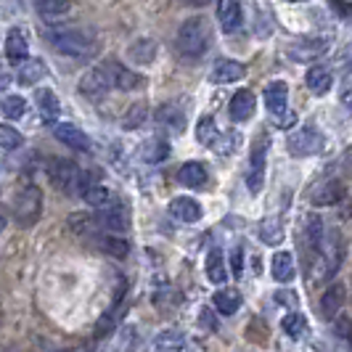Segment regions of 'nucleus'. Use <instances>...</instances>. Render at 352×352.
<instances>
[{
	"mask_svg": "<svg viewBox=\"0 0 352 352\" xmlns=\"http://www.w3.org/2000/svg\"><path fill=\"white\" fill-rule=\"evenodd\" d=\"M48 40L56 51L67 56H90L96 51V35L85 27H53Z\"/></svg>",
	"mask_w": 352,
	"mask_h": 352,
	"instance_id": "1",
	"label": "nucleus"
},
{
	"mask_svg": "<svg viewBox=\"0 0 352 352\" xmlns=\"http://www.w3.org/2000/svg\"><path fill=\"white\" fill-rule=\"evenodd\" d=\"M48 175H51L53 186L58 191H64L69 196H82L93 186L88 173H82L69 159H53L51 167H48Z\"/></svg>",
	"mask_w": 352,
	"mask_h": 352,
	"instance_id": "2",
	"label": "nucleus"
},
{
	"mask_svg": "<svg viewBox=\"0 0 352 352\" xmlns=\"http://www.w3.org/2000/svg\"><path fill=\"white\" fill-rule=\"evenodd\" d=\"M344 260V241H342V233L339 230H329L323 236V244L316 257V270H313V278L316 281H329L331 276H336V270L342 267Z\"/></svg>",
	"mask_w": 352,
	"mask_h": 352,
	"instance_id": "3",
	"label": "nucleus"
},
{
	"mask_svg": "<svg viewBox=\"0 0 352 352\" xmlns=\"http://www.w3.org/2000/svg\"><path fill=\"white\" fill-rule=\"evenodd\" d=\"M210 43H212V32H210V24L204 19H188V21L180 24V30H177V48H180L183 56L199 58V56L207 53Z\"/></svg>",
	"mask_w": 352,
	"mask_h": 352,
	"instance_id": "4",
	"label": "nucleus"
},
{
	"mask_svg": "<svg viewBox=\"0 0 352 352\" xmlns=\"http://www.w3.org/2000/svg\"><path fill=\"white\" fill-rule=\"evenodd\" d=\"M265 106H267L273 122L278 124V127H294L297 114L289 109V85L286 82L276 80V82H270L265 88Z\"/></svg>",
	"mask_w": 352,
	"mask_h": 352,
	"instance_id": "5",
	"label": "nucleus"
},
{
	"mask_svg": "<svg viewBox=\"0 0 352 352\" xmlns=\"http://www.w3.org/2000/svg\"><path fill=\"white\" fill-rule=\"evenodd\" d=\"M43 214V194L37 186H24L14 199V220L19 228H32Z\"/></svg>",
	"mask_w": 352,
	"mask_h": 352,
	"instance_id": "6",
	"label": "nucleus"
},
{
	"mask_svg": "<svg viewBox=\"0 0 352 352\" xmlns=\"http://www.w3.org/2000/svg\"><path fill=\"white\" fill-rule=\"evenodd\" d=\"M111 88H114L111 61H109V64H101V67H93V69L85 72V74H82V80L77 82V90H80L85 98H90V101L104 98Z\"/></svg>",
	"mask_w": 352,
	"mask_h": 352,
	"instance_id": "7",
	"label": "nucleus"
},
{
	"mask_svg": "<svg viewBox=\"0 0 352 352\" xmlns=\"http://www.w3.org/2000/svg\"><path fill=\"white\" fill-rule=\"evenodd\" d=\"M323 148V135L316 124H302L300 130H294L289 135V151L292 157H313Z\"/></svg>",
	"mask_w": 352,
	"mask_h": 352,
	"instance_id": "8",
	"label": "nucleus"
},
{
	"mask_svg": "<svg viewBox=\"0 0 352 352\" xmlns=\"http://www.w3.org/2000/svg\"><path fill=\"white\" fill-rule=\"evenodd\" d=\"M265 157H267V141L260 138L252 148V159H249V175L247 186L252 194H260L265 186Z\"/></svg>",
	"mask_w": 352,
	"mask_h": 352,
	"instance_id": "9",
	"label": "nucleus"
},
{
	"mask_svg": "<svg viewBox=\"0 0 352 352\" xmlns=\"http://www.w3.org/2000/svg\"><path fill=\"white\" fill-rule=\"evenodd\" d=\"M96 223H98V228H106L109 233H120V230L127 228V212H124L120 201H114V204H109L104 210H98Z\"/></svg>",
	"mask_w": 352,
	"mask_h": 352,
	"instance_id": "10",
	"label": "nucleus"
},
{
	"mask_svg": "<svg viewBox=\"0 0 352 352\" xmlns=\"http://www.w3.org/2000/svg\"><path fill=\"white\" fill-rule=\"evenodd\" d=\"M254 106H257V98L252 90H239L228 104V117L233 122H247L254 114Z\"/></svg>",
	"mask_w": 352,
	"mask_h": 352,
	"instance_id": "11",
	"label": "nucleus"
},
{
	"mask_svg": "<svg viewBox=\"0 0 352 352\" xmlns=\"http://www.w3.org/2000/svg\"><path fill=\"white\" fill-rule=\"evenodd\" d=\"M53 135H56V141H61L64 146H69L74 151H88L90 148V141L88 135L80 130V127H74L69 122H61L53 127Z\"/></svg>",
	"mask_w": 352,
	"mask_h": 352,
	"instance_id": "12",
	"label": "nucleus"
},
{
	"mask_svg": "<svg viewBox=\"0 0 352 352\" xmlns=\"http://www.w3.org/2000/svg\"><path fill=\"white\" fill-rule=\"evenodd\" d=\"M342 196H344V186H342L339 180H326V183H320V186L313 188L310 201H313L316 207H331V204H339V201H342Z\"/></svg>",
	"mask_w": 352,
	"mask_h": 352,
	"instance_id": "13",
	"label": "nucleus"
},
{
	"mask_svg": "<svg viewBox=\"0 0 352 352\" xmlns=\"http://www.w3.org/2000/svg\"><path fill=\"white\" fill-rule=\"evenodd\" d=\"M344 297H347L344 286H342V283H331V286L323 292V297H320V316L326 318V320H331V318L339 316V310L344 307Z\"/></svg>",
	"mask_w": 352,
	"mask_h": 352,
	"instance_id": "14",
	"label": "nucleus"
},
{
	"mask_svg": "<svg viewBox=\"0 0 352 352\" xmlns=\"http://www.w3.org/2000/svg\"><path fill=\"white\" fill-rule=\"evenodd\" d=\"M323 236H326V230H323V220L318 217V214H310L307 220H305V230H302V241H305V249L313 254V260L318 257V252H320V244H323Z\"/></svg>",
	"mask_w": 352,
	"mask_h": 352,
	"instance_id": "15",
	"label": "nucleus"
},
{
	"mask_svg": "<svg viewBox=\"0 0 352 352\" xmlns=\"http://www.w3.org/2000/svg\"><path fill=\"white\" fill-rule=\"evenodd\" d=\"M170 214L175 217L177 223H196L201 217V207H199V201L191 199V196H177V199H173V204H170Z\"/></svg>",
	"mask_w": 352,
	"mask_h": 352,
	"instance_id": "16",
	"label": "nucleus"
},
{
	"mask_svg": "<svg viewBox=\"0 0 352 352\" xmlns=\"http://www.w3.org/2000/svg\"><path fill=\"white\" fill-rule=\"evenodd\" d=\"M326 51H329V43H326V40L310 37V40H297L289 53H292V58H297V61H313V58L323 56Z\"/></svg>",
	"mask_w": 352,
	"mask_h": 352,
	"instance_id": "17",
	"label": "nucleus"
},
{
	"mask_svg": "<svg viewBox=\"0 0 352 352\" xmlns=\"http://www.w3.org/2000/svg\"><path fill=\"white\" fill-rule=\"evenodd\" d=\"M244 74H247L244 64L230 61V58H220V61H214V67H212V80H214V82H239Z\"/></svg>",
	"mask_w": 352,
	"mask_h": 352,
	"instance_id": "18",
	"label": "nucleus"
},
{
	"mask_svg": "<svg viewBox=\"0 0 352 352\" xmlns=\"http://www.w3.org/2000/svg\"><path fill=\"white\" fill-rule=\"evenodd\" d=\"M217 16H220V24H223L226 32H239L241 24H244V11H241V3L239 0H226L220 6V14Z\"/></svg>",
	"mask_w": 352,
	"mask_h": 352,
	"instance_id": "19",
	"label": "nucleus"
},
{
	"mask_svg": "<svg viewBox=\"0 0 352 352\" xmlns=\"http://www.w3.org/2000/svg\"><path fill=\"white\" fill-rule=\"evenodd\" d=\"M270 273L278 283H289L294 278L297 267H294V257L289 252H276L273 260H270Z\"/></svg>",
	"mask_w": 352,
	"mask_h": 352,
	"instance_id": "20",
	"label": "nucleus"
},
{
	"mask_svg": "<svg viewBox=\"0 0 352 352\" xmlns=\"http://www.w3.org/2000/svg\"><path fill=\"white\" fill-rule=\"evenodd\" d=\"M157 122L167 130H175L180 133L183 124H186V111L180 109V104H162L157 109Z\"/></svg>",
	"mask_w": 352,
	"mask_h": 352,
	"instance_id": "21",
	"label": "nucleus"
},
{
	"mask_svg": "<svg viewBox=\"0 0 352 352\" xmlns=\"http://www.w3.org/2000/svg\"><path fill=\"white\" fill-rule=\"evenodd\" d=\"M177 183L186 186V188H201L207 183V170L204 164L199 162H186L180 170H177Z\"/></svg>",
	"mask_w": 352,
	"mask_h": 352,
	"instance_id": "22",
	"label": "nucleus"
},
{
	"mask_svg": "<svg viewBox=\"0 0 352 352\" xmlns=\"http://www.w3.org/2000/svg\"><path fill=\"white\" fill-rule=\"evenodd\" d=\"M35 104H37V109H40V114H43V120H45V122H53V120L61 114V101H58V96H56L51 88L37 90Z\"/></svg>",
	"mask_w": 352,
	"mask_h": 352,
	"instance_id": "23",
	"label": "nucleus"
},
{
	"mask_svg": "<svg viewBox=\"0 0 352 352\" xmlns=\"http://www.w3.org/2000/svg\"><path fill=\"white\" fill-rule=\"evenodd\" d=\"M6 56H8V61H14V64H24L27 58H30V45H27V37L21 35L19 30L14 32H8V40H6Z\"/></svg>",
	"mask_w": 352,
	"mask_h": 352,
	"instance_id": "24",
	"label": "nucleus"
},
{
	"mask_svg": "<svg viewBox=\"0 0 352 352\" xmlns=\"http://www.w3.org/2000/svg\"><path fill=\"white\" fill-rule=\"evenodd\" d=\"M212 305H214V310H217V313H223V316H233V313L241 307V294H239L236 289H220V292H214Z\"/></svg>",
	"mask_w": 352,
	"mask_h": 352,
	"instance_id": "25",
	"label": "nucleus"
},
{
	"mask_svg": "<svg viewBox=\"0 0 352 352\" xmlns=\"http://www.w3.org/2000/svg\"><path fill=\"white\" fill-rule=\"evenodd\" d=\"M305 82H307V88L313 90L316 96H326L331 90V85H334V77H331V72L326 69V67H313V69L307 72Z\"/></svg>",
	"mask_w": 352,
	"mask_h": 352,
	"instance_id": "26",
	"label": "nucleus"
},
{
	"mask_svg": "<svg viewBox=\"0 0 352 352\" xmlns=\"http://www.w3.org/2000/svg\"><path fill=\"white\" fill-rule=\"evenodd\" d=\"M111 77H114V88L117 90H135L143 85V77L133 69H124L117 61H111Z\"/></svg>",
	"mask_w": 352,
	"mask_h": 352,
	"instance_id": "27",
	"label": "nucleus"
},
{
	"mask_svg": "<svg viewBox=\"0 0 352 352\" xmlns=\"http://www.w3.org/2000/svg\"><path fill=\"white\" fill-rule=\"evenodd\" d=\"M204 270H207V278H210L212 283L228 281V267H226V260H223V252H220V249H212L210 254H207Z\"/></svg>",
	"mask_w": 352,
	"mask_h": 352,
	"instance_id": "28",
	"label": "nucleus"
},
{
	"mask_svg": "<svg viewBox=\"0 0 352 352\" xmlns=\"http://www.w3.org/2000/svg\"><path fill=\"white\" fill-rule=\"evenodd\" d=\"M98 249L117 257V260H124L127 252H130V244H127V239L117 236V233H106V236H98Z\"/></svg>",
	"mask_w": 352,
	"mask_h": 352,
	"instance_id": "29",
	"label": "nucleus"
},
{
	"mask_svg": "<svg viewBox=\"0 0 352 352\" xmlns=\"http://www.w3.org/2000/svg\"><path fill=\"white\" fill-rule=\"evenodd\" d=\"M43 74H45V64L40 58H27L24 64H19L16 80L19 85H35Z\"/></svg>",
	"mask_w": 352,
	"mask_h": 352,
	"instance_id": "30",
	"label": "nucleus"
},
{
	"mask_svg": "<svg viewBox=\"0 0 352 352\" xmlns=\"http://www.w3.org/2000/svg\"><path fill=\"white\" fill-rule=\"evenodd\" d=\"M167 154H170V143L162 141V138H148V141L141 146V159L143 162H148V164L164 162Z\"/></svg>",
	"mask_w": 352,
	"mask_h": 352,
	"instance_id": "31",
	"label": "nucleus"
},
{
	"mask_svg": "<svg viewBox=\"0 0 352 352\" xmlns=\"http://www.w3.org/2000/svg\"><path fill=\"white\" fill-rule=\"evenodd\" d=\"M130 58L135 61V64H151L154 58H157V43L151 40V37H141V40H135L133 45H130Z\"/></svg>",
	"mask_w": 352,
	"mask_h": 352,
	"instance_id": "32",
	"label": "nucleus"
},
{
	"mask_svg": "<svg viewBox=\"0 0 352 352\" xmlns=\"http://www.w3.org/2000/svg\"><path fill=\"white\" fill-rule=\"evenodd\" d=\"M183 350H186V339L175 329L162 331L157 336V342H154V352H183Z\"/></svg>",
	"mask_w": 352,
	"mask_h": 352,
	"instance_id": "33",
	"label": "nucleus"
},
{
	"mask_svg": "<svg viewBox=\"0 0 352 352\" xmlns=\"http://www.w3.org/2000/svg\"><path fill=\"white\" fill-rule=\"evenodd\" d=\"M82 199L88 201L90 207H96V210H104V207H109V204H114L117 199H114V194L109 191V188H104V186H90L88 191L82 194Z\"/></svg>",
	"mask_w": 352,
	"mask_h": 352,
	"instance_id": "34",
	"label": "nucleus"
},
{
	"mask_svg": "<svg viewBox=\"0 0 352 352\" xmlns=\"http://www.w3.org/2000/svg\"><path fill=\"white\" fill-rule=\"evenodd\" d=\"M281 329L283 334L289 336V339H302V336L307 334V320L294 310V313H289V316H283L281 320Z\"/></svg>",
	"mask_w": 352,
	"mask_h": 352,
	"instance_id": "35",
	"label": "nucleus"
},
{
	"mask_svg": "<svg viewBox=\"0 0 352 352\" xmlns=\"http://www.w3.org/2000/svg\"><path fill=\"white\" fill-rule=\"evenodd\" d=\"M32 3L43 16H64L72 8V0H32Z\"/></svg>",
	"mask_w": 352,
	"mask_h": 352,
	"instance_id": "36",
	"label": "nucleus"
},
{
	"mask_svg": "<svg viewBox=\"0 0 352 352\" xmlns=\"http://www.w3.org/2000/svg\"><path fill=\"white\" fill-rule=\"evenodd\" d=\"M260 239H263L265 244H281L283 241V228L278 220H273V217H267L263 220V226H260Z\"/></svg>",
	"mask_w": 352,
	"mask_h": 352,
	"instance_id": "37",
	"label": "nucleus"
},
{
	"mask_svg": "<svg viewBox=\"0 0 352 352\" xmlns=\"http://www.w3.org/2000/svg\"><path fill=\"white\" fill-rule=\"evenodd\" d=\"M196 138H199V143H204V146H212V143H217V124H214V120L212 117H201L199 120V124H196Z\"/></svg>",
	"mask_w": 352,
	"mask_h": 352,
	"instance_id": "38",
	"label": "nucleus"
},
{
	"mask_svg": "<svg viewBox=\"0 0 352 352\" xmlns=\"http://www.w3.org/2000/svg\"><path fill=\"white\" fill-rule=\"evenodd\" d=\"M69 226L77 236H93L96 228H98V223H96V217H93V214H72Z\"/></svg>",
	"mask_w": 352,
	"mask_h": 352,
	"instance_id": "39",
	"label": "nucleus"
},
{
	"mask_svg": "<svg viewBox=\"0 0 352 352\" xmlns=\"http://www.w3.org/2000/svg\"><path fill=\"white\" fill-rule=\"evenodd\" d=\"M3 114H6L8 120H21V117L27 114V101H24L21 96H8V98L3 101Z\"/></svg>",
	"mask_w": 352,
	"mask_h": 352,
	"instance_id": "40",
	"label": "nucleus"
},
{
	"mask_svg": "<svg viewBox=\"0 0 352 352\" xmlns=\"http://www.w3.org/2000/svg\"><path fill=\"white\" fill-rule=\"evenodd\" d=\"M135 329L133 326H124L122 331H120V336H117V342H114V352H133V347H135Z\"/></svg>",
	"mask_w": 352,
	"mask_h": 352,
	"instance_id": "41",
	"label": "nucleus"
},
{
	"mask_svg": "<svg viewBox=\"0 0 352 352\" xmlns=\"http://www.w3.org/2000/svg\"><path fill=\"white\" fill-rule=\"evenodd\" d=\"M19 143H21L19 130H14L11 124H0V146L6 151H14V148H19Z\"/></svg>",
	"mask_w": 352,
	"mask_h": 352,
	"instance_id": "42",
	"label": "nucleus"
},
{
	"mask_svg": "<svg viewBox=\"0 0 352 352\" xmlns=\"http://www.w3.org/2000/svg\"><path fill=\"white\" fill-rule=\"evenodd\" d=\"M143 120H146V104H133L130 111H127V117L122 120V124L127 130H133V127H138Z\"/></svg>",
	"mask_w": 352,
	"mask_h": 352,
	"instance_id": "43",
	"label": "nucleus"
},
{
	"mask_svg": "<svg viewBox=\"0 0 352 352\" xmlns=\"http://www.w3.org/2000/svg\"><path fill=\"white\" fill-rule=\"evenodd\" d=\"M273 300L278 302L281 307H297V305H300V297H297V294H294L292 289H278Z\"/></svg>",
	"mask_w": 352,
	"mask_h": 352,
	"instance_id": "44",
	"label": "nucleus"
},
{
	"mask_svg": "<svg viewBox=\"0 0 352 352\" xmlns=\"http://www.w3.org/2000/svg\"><path fill=\"white\" fill-rule=\"evenodd\" d=\"M230 267H233V276L241 278V273H244V252H241V247H236L230 252Z\"/></svg>",
	"mask_w": 352,
	"mask_h": 352,
	"instance_id": "45",
	"label": "nucleus"
},
{
	"mask_svg": "<svg viewBox=\"0 0 352 352\" xmlns=\"http://www.w3.org/2000/svg\"><path fill=\"white\" fill-rule=\"evenodd\" d=\"M199 323H201L207 331H217V318H214V313H212L210 307H204V310H201V316H199Z\"/></svg>",
	"mask_w": 352,
	"mask_h": 352,
	"instance_id": "46",
	"label": "nucleus"
},
{
	"mask_svg": "<svg viewBox=\"0 0 352 352\" xmlns=\"http://www.w3.org/2000/svg\"><path fill=\"white\" fill-rule=\"evenodd\" d=\"M6 223H8V214H6V210L0 207V233L6 230Z\"/></svg>",
	"mask_w": 352,
	"mask_h": 352,
	"instance_id": "47",
	"label": "nucleus"
},
{
	"mask_svg": "<svg viewBox=\"0 0 352 352\" xmlns=\"http://www.w3.org/2000/svg\"><path fill=\"white\" fill-rule=\"evenodd\" d=\"M188 3H191V6H210L212 0H188Z\"/></svg>",
	"mask_w": 352,
	"mask_h": 352,
	"instance_id": "48",
	"label": "nucleus"
},
{
	"mask_svg": "<svg viewBox=\"0 0 352 352\" xmlns=\"http://www.w3.org/2000/svg\"><path fill=\"white\" fill-rule=\"evenodd\" d=\"M6 85H8V77H6V74H0V90L6 88Z\"/></svg>",
	"mask_w": 352,
	"mask_h": 352,
	"instance_id": "49",
	"label": "nucleus"
},
{
	"mask_svg": "<svg viewBox=\"0 0 352 352\" xmlns=\"http://www.w3.org/2000/svg\"><path fill=\"white\" fill-rule=\"evenodd\" d=\"M61 352H85V350H61Z\"/></svg>",
	"mask_w": 352,
	"mask_h": 352,
	"instance_id": "50",
	"label": "nucleus"
},
{
	"mask_svg": "<svg viewBox=\"0 0 352 352\" xmlns=\"http://www.w3.org/2000/svg\"><path fill=\"white\" fill-rule=\"evenodd\" d=\"M350 72H352V64H350Z\"/></svg>",
	"mask_w": 352,
	"mask_h": 352,
	"instance_id": "51",
	"label": "nucleus"
}]
</instances>
